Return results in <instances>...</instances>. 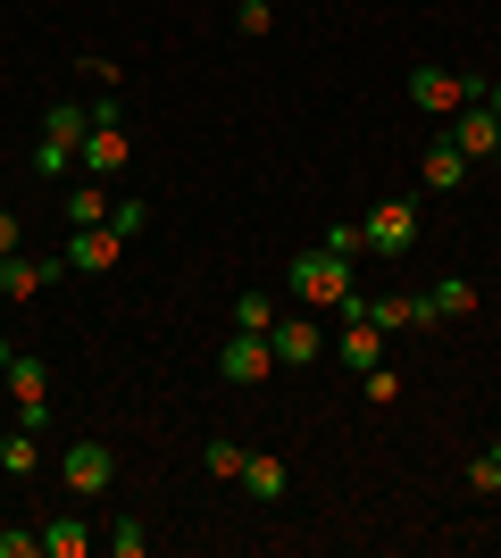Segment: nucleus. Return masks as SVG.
<instances>
[{"label":"nucleus","mask_w":501,"mask_h":558,"mask_svg":"<svg viewBox=\"0 0 501 558\" xmlns=\"http://www.w3.org/2000/svg\"><path fill=\"white\" fill-rule=\"evenodd\" d=\"M351 292H359V283H351V258L326 251V242H318V251H301V258H285V301H293V308H326V317H334Z\"/></svg>","instance_id":"f257e3e1"},{"label":"nucleus","mask_w":501,"mask_h":558,"mask_svg":"<svg viewBox=\"0 0 501 558\" xmlns=\"http://www.w3.org/2000/svg\"><path fill=\"white\" fill-rule=\"evenodd\" d=\"M418 233H427L418 201H377V209L359 217V258H409V251H418Z\"/></svg>","instance_id":"f03ea898"},{"label":"nucleus","mask_w":501,"mask_h":558,"mask_svg":"<svg viewBox=\"0 0 501 558\" xmlns=\"http://www.w3.org/2000/svg\"><path fill=\"white\" fill-rule=\"evenodd\" d=\"M59 484L75 492V500H100V492L118 484V450L100 442V434H84V442L59 450Z\"/></svg>","instance_id":"7ed1b4c3"},{"label":"nucleus","mask_w":501,"mask_h":558,"mask_svg":"<svg viewBox=\"0 0 501 558\" xmlns=\"http://www.w3.org/2000/svg\"><path fill=\"white\" fill-rule=\"evenodd\" d=\"M0 384H9V400H17V425H25V434H43V425H50V359L17 350V359L0 367Z\"/></svg>","instance_id":"20e7f679"},{"label":"nucleus","mask_w":501,"mask_h":558,"mask_svg":"<svg viewBox=\"0 0 501 558\" xmlns=\"http://www.w3.org/2000/svg\"><path fill=\"white\" fill-rule=\"evenodd\" d=\"M477 93H485V84H477V75H460V68H409V109H427V117H460Z\"/></svg>","instance_id":"39448f33"},{"label":"nucleus","mask_w":501,"mask_h":558,"mask_svg":"<svg viewBox=\"0 0 501 558\" xmlns=\"http://www.w3.org/2000/svg\"><path fill=\"white\" fill-rule=\"evenodd\" d=\"M267 375H276V342H267V333H226V350H217V384L260 392Z\"/></svg>","instance_id":"423d86ee"},{"label":"nucleus","mask_w":501,"mask_h":558,"mask_svg":"<svg viewBox=\"0 0 501 558\" xmlns=\"http://www.w3.org/2000/svg\"><path fill=\"white\" fill-rule=\"evenodd\" d=\"M126 251V233L118 226H75L68 242H59V258H68V276H109Z\"/></svg>","instance_id":"0eeeda50"},{"label":"nucleus","mask_w":501,"mask_h":558,"mask_svg":"<svg viewBox=\"0 0 501 558\" xmlns=\"http://www.w3.org/2000/svg\"><path fill=\"white\" fill-rule=\"evenodd\" d=\"M267 342H276V367H318V350H326V333H318V308H293V317H276V326H267Z\"/></svg>","instance_id":"6e6552de"},{"label":"nucleus","mask_w":501,"mask_h":558,"mask_svg":"<svg viewBox=\"0 0 501 558\" xmlns=\"http://www.w3.org/2000/svg\"><path fill=\"white\" fill-rule=\"evenodd\" d=\"M126 159H134L126 125H93V134L75 142V167H84V175H100V184H109V175H126Z\"/></svg>","instance_id":"1a4fd4ad"},{"label":"nucleus","mask_w":501,"mask_h":558,"mask_svg":"<svg viewBox=\"0 0 501 558\" xmlns=\"http://www.w3.org/2000/svg\"><path fill=\"white\" fill-rule=\"evenodd\" d=\"M235 484L251 492V509H285V492H293V466H285V459H267V450H251Z\"/></svg>","instance_id":"9d476101"},{"label":"nucleus","mask_w":501,"mask_h":558,"mask_svg":"<svg viewBox=\"0 0 501 558\" xmlns=\"http://www.w3.org/2000/svg\"><path fill=\"white\" fill-rule=\"evenodd\" d=\"M468 175H477V159H468V150H460L452 134H443V142H427V159H418V184H427V192H460Z\"/></svg>","instance_id":"9b49d317"},{"label":"nucleus","mask_w":501,"mask_h":558,"mask_svg":"<svg viewBox=\"0 0 501 558\" xmlns=\"http://www.w3.org/2000/svg\"><path fill=\"white\" fill-rule=\"evenodd\" d=\"M452 142H460V150H468V159H477V167H485V159H493V150H501V117L485 109V93H477V100H468V109L452 117Z\"/></svg>","instance_id":"f8f14e48"},{"label":"nucleus","mask_w":501,"mask_h":558,"mask_svg":"<svg viewBox=\"0 0 501 558\" xmlns=\"http://www.w3.org/2000/svg\"><path fill=\"white\" fill-rule=\"evenodd\" d=\"M68 276V258H0V292H9V301H34V292H43V283H59Z\"/></svg>","instance_id":"ddd939ff"},{"label":"nucleus","mask_w":501,"mask_h":558,"mask_svg":"<svg viewBox=\"0 0 501 558\" xmlns=\"http://www.w3.org/2000/svg\"><path fill=\"white\" fill-rule=\"evenodd\" d=\"M59 217H68V233L75 226H109V184H100V175H75V184L59 192Z\"/></svg>","instance_id":"4468645a"},{"label":"nucleus","mask_w":501,"mask_h":558,"mask_svg":"<svg viewBox=\"0 0 501 558\" xmlns=\"http://www.w3.org/2000/svg\"><path fill=\"white\" fill-rule=\"evenodd\" d=\"M84 134H93V100H50V117H43V142H68V150H75Z\"/></svg>","instance_id":"2eb2a0df"},{"label":"nucleus","mask_w":501,"mask_h":558,"mask_svg":"<svg viewBox=\"0 0 501 558\" xmlns=\"http://www.w3.org/2000/svg\"><path fill=\"white\" fill-rule=\"evenodd\" d=\"M93 525H84V517H50V525H43V558H84V550H93Z\"/></svg>","instance_id":"dca6fc26"},{"label":"nucleus","mask_w":501,"mask_h":558,"mask_svg":"<svg viewBox=\"0 0 501 558\" xmlns=\"http://www.w3.org/2000/svg\"><path fill=\"white\" fill-rule=\"evenodd\" d=\"M427 301H434V317L452 326V317H477V301H485V292H477V283H468V276H443V283H434V292H427Z\"/></svg>","instance_id":"f3484780"},{"label":"nucleus","mask_w":501,"mask_h":558,"mask_svg":"<svg viewBox=\"0 0 501 558\" xmlns=\"http://www.w3.org/2000/svg\"><path fill=\"white\" fill-rule=\"evenodd\" d=\"M276 317H285V308H276V292H260V283H251V292H235V333H267Z\"/></svg>","instance_id":"a211bd4d"},{"label":"nucleus","mask_w":501,"mask_h":558,"mask_svg":"<svg viewBox=\"0 0 501 558\" xmlns=\"http://www.w3.org/2000/svg\"><path fill=\"white\" fill-rule=\"evenodd\" d=\"M242 459H251V450H242L235 434H210V442H201V475H217V484H235Z\"/></svg>","instance_id":"6ab92c4d"},{"label":"nucleus","mask_w":501,"mask_h":558,"mask_svg":"<svg viewBox=\"0 0 501 558\" xmlns=\"http://www.w3.org/2000/svg\"><path fill=\"white\" fill-rule=\"evenodd\" d=\"M0 466H9V475H34V466H43V434L9 425V434H0Z\"/></svg>","instance_id":"aec40b11"},{"label":"nucleus","mask_w":501,"mask_h":558,"mask_svg":"<svg viewBox=\"0 0 501 558\" xmlns=\"http://www.w3.org/2000/svg\"><path fill=\"white\" fill-rule=\"evenodd\" d=\"M460 484L477 492V500H493V492H501V442H493V450H477V459L460 466Z\"/></svg>","instance_id":"412c9836"},{"label":"nucleus","mask_w":501,"mask_h":558,"mask_svg":"<svg viewBox=\"0 0 501 558\" xmlns=\"http://www.w3.org/2000/svg\"><path fill=\"white\" fill-rule=\"evenodd\" d=\"M235 34L242 43H267L276 34V0H235Z\"/></svg>","instance_id":"4be33fe9"},{"label":"nucleus","mask_w":501,"mask_h":558,"mask_svg":"<svg viewBox=\"0 0 501 558\" xmlns=\"http://www.w3.org/2000/svg\"><path fill=\"white\" fill-rule=\"evenodd\" d=\"M34 175H43V184H68V175H75V150H68V142H34Z\"/></svg>","instance_id":"5701e85b"},{"label":"nucleus","mask_w":501,"mask_h":558,"mask_svg":"<svg viewBox=\"0 0 501 558\" xmlns=\"http://www.w3.org/2000/svg\"><path fill=\"white\" fill-rule=\"evenodd\" d=\"M100 542H109L118 558H143V550H151V525H143V517H118V525H109Z\"/></svg>","instance_id":"b1692460"},{"label":"nucleus","mask_w":501,"mask_h":558,"mask_svg":"<svg viewBox=\"0 0 501 558\" xmlns=\"http://www.w3.org/2000/svg\"><path fill=\"white\" fill-rule=\"evenodd\" d=\"M359 400H377V409H384V400H402V375H393V367H368V375H359Z\"/></svg>","instance_id":"393cba45"},{"label":"nucleus","mask_w":501,"mask_h":558,"mask_svg":"<svg viewBox=\"0 0 501 558\" xmlns=\"http://www.w3.org/2000/svg\"><path fill=\"white\" fill-rule=\"evenodd\" d=\"M0 558H43V525H9V534H0Z\"/></svg>","instance_id":"a878e982"},{"label":"nucleus","mask_w":501,"mask_h":558,"mask_svg":"<svg viewBox=\"0 0 501 558\" xmlns=\"http://www.w3.org/2000/svg\"><path fill=\"white\" fill-rule=\"evenodd\" d=\"M109 226H118V233H126V242H134V233H143V226H151V209H143V201H109Z\"/></svg>","instance_id":"bb28decb"},{"label":"nucleus","mask_w":501,"mask_h":558,"mask_svg":"<svg viewBox=\"0 0 501 558\" xmlns=\"http://www.w3.org/2000/svg\"><path fill=\"white\" fill-rule=\"evenodd\" d=\"M17 251H25V217L0 209V258H17Z\"/></svg>","instance_id":"cd10ccee"},{"label":"nucleus","mask_w":501,"mask_h":558,"mask_svg":"<svg viewBox=\"0 0 501 558\" xmlns=\"http://www.w3.org/2000/svg\"><path fill=\"white\" fill-rule=\"evenodd\" d=\"M485 109H493V117H501V75H493V84H485Z\"/></svg>","instance_id":"c85d7f7f"},{"label":"nucleus","mask_w":501,"mask_h":558,"mask_svg":"<svg viewBox=\"0 0 501 558\" xmlns=\"http://www.w3.org/2000/svg\"><path fill=\"white\" fill-rule=\"evenodd\" d=\"M9 359H17V342H9V333H0V367H9Z\"/></svg>","instance_id":"c756f323"},{"label":"nucleus","mask_w":501,"mask_h":558,"mask_svg":"<svg viewBox=\"0 0 501 558\" xmlns=\"http://www.w3.org/2000/svg\"><path fill=\"white\" fill-rule=\"evenodd\" d=\"M0 317H9V292H0Z\"/></svg>","instance_id":"7c9ffc66"},{"label":"nucleus","mask_w":501,"mask_h":558,"mask_svg":"<svg viewBox=\"0 0 501 558\" xmlns=\"http://www.w3.org/2000/svg\"><path fill=\"white\" fill-rule=\"evenodd\" d=\"M485 167H501V150H493V159H485Z\"/></svg>","instance_id":"2f4dec72"}]
</instances>
